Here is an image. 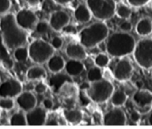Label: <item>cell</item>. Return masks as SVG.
Wrapping results in <instances>:
<instances>
[{"label": "cell", "instance_id": "6da1fadb", "mask_svg": "<svg viewBox=\"0 0 152 129\" xmlns=\"http://www.w3.org/2000/svg\"><path fill=\"white\" fill-rule=\"evenodd\" d=\"M0 32L4 45L10 50L25 46L27 42V31L19 26L16 22L15 14L12 13L8 12L1 17Z\"/></svg>", "mask_w": 152, "mask_h": 129}, {"label": "cell", "instance_id": "7a4b0ae2", "mask_svg": "<svg viewBox=\"0 0 152 129\" xmlns=\"http://www.w3.org/2000/svg\"><path fill=\"white\" fill-rule=\"evenodd\" d=\"M136 43L135 38L130 32L119 31L108 36L105 48L109 56L120 58L133 54Z\"/></svg>", "mask_w": 152, "mask_h": 129}, {"label": "cell", "instance_id": "3957f363", "mask_svg": "<svg viewBox=\"0 0 152 129\" xmlns=\"http://www.w3.org/2000/svg\"><path fill=\"white\" fill-rule=\"evenodd\" d=\"M109 36V29L103 21L96 22L84 28L79 32L80 43L86 49H92L101 44Z\"/></svg>", "mask_w": 152, "mask_h": 129}, {"label": "cell", "instance_id": "277c9868", "mask_svg": "<svg viewBox=\"0 0 152 129\" xmlns=\"http://www.w3.org/2000/svg\"><path fill=\"white\" fill-rule=\"evenodd\" d=\"M114 90V86L110 81L102 78L89 84L87 88L85 89V93L87 97L93 102L102 104L110 100Z\"/></svg>", "mask_w": 152, "mask_h": 129}, {"label": "cell", "instance_id": "5b68a950", "mask_svg": "<svg viewBox=\"0 0 152 129\" xmlns=\"http://www.w3.org/2000/svg\"><path fill=\"white\" fill-rule=\"evenodd\" d=\"M29 59L34 64L43 65L46 64L48 60L55 54V49L50 44L43 39H35L29 44Z\"/></svg>", "mask_w": 152, "mask_h": 129}, {"label": "cell", "instance_id": "8992f818", "mask_svg": "<svg viewBox=\"0 0 152 129\" xmlns=\"http://www.w3.org/2000/svg\"><path fill=\"white\" fill-rule=\"evenodd\" d=\"M134 58L139 67L144 70L152 69V39L145 37L136 43Z\"/></svg>", "mask_w": 152, "mask_h": 129}, {"label": "cell", "instance_id": "52a82bcc", "mask_svg": "<svg viewBox=\"0 0 152 129\" xmlns=\"http://www.w3.org/2000/svg\"><path fill=\"white\" fill-rule=\"evenodd\" d=\"M92 15L100 21H105L115 15L116 3L114 0H86Z\"/></svg>", "mask_w": 152, "mask_h": 129}, {"label": "cell", "instance_id": "ba28073f", "mask_svg": "<svg viewBox=\"0 0 152 129\" xmlns=\"http://www.w3.org/2000/svg\"><path fill=\"white\" fill-rule=\"evenodd\" d=\"M134 73V67L132 64L128 59L120 58L119 61L116 63L114 67L113 75V78L118 81L125 82L131 78Z\"/></svg>", "mask_w": 152, "mask_h": 129}, {"label": "cell", "instance_id": "9c48e42d", "mask_svg": "<svg viewBox=\"0 0 152 129\" xmlns=\"http://www.w3.org/2000/svg\"><path fill=\"white\" fill-rule=\"evenodd\" d=\"M102 123L107 126H124L127 123L126 114L121 108L113 107L104 114Z\"/></svg>", "mask_w": 152, "mask_h": 129}, {"label": "cell", "instance_id": "30bf717a", "mask_svg": "<svg viewBox=\"0 0 152 129\" xmlns=\"http://www.w3.org/2000/svg\"><path fill=\"white\" fill-rule=\"evenodd\" d=\"M16 22L19 26L26 31L34 29L38 21L36 14L28 8H23L15 14Z\"/></svg>", "mask_w": 152, "mask_h": 129}, {"label": "cell", "instance_id": "8fae6325", "mask_svg": "<svg viewBox=\"0 0 152 129\" xmlns=\"http://www.w3.org/2000/svg\"><path fill=\"white\" fill-rule=\"evenodd\" d=\"M23 87L18 80L8 78L0 84V97L16 98L23 91Z\"/></svg>", "mask_w": 152, "mask_h": 129}, {"label": "cell", "instance_id": "7c38bea8", "mask_svg": "<svg viewBox=\"0 0 152 129\" xmlns=\"http://www.w3.org/2000/svg\"><path fill=\"white\" fill-rule=\"evenodd\" d=\"M69 15L66 11L58 10L51 13L49 19V24L51 29L55 32H59L69 24Z\"/></svg>", "mask_w": 152, "mask_h": 129}, {"label": "cell", "instance_id": "4fadbf2b", "mask_svg": "<svg viewBox=\"0 0 152 129\" xmlns=\"http://www.w3.org/2000/svg\"><path fill=\"white\" fill-rule=\"evenodd\" d=\"M27 125L42 126L47 121V112L43 107H35L26 113Z\"/></svg>", "mask_w": 152, "mask_h": 129}, {"label": "cell", "instance_id": "5bb4252c", "mask_svg": "<svg viewBox=\"0 0 152 129\" xmlns=\"http://www.w3.org/2000/svg\"><path fill=\"white\" fill-rule=\"evenodd\" d=\"M15 99L16 103L20 109L26 113L37 107V104L36 96L30 90L23 91Z\"/></svg>", "mask_w": 152, "mask_h": 129}, {"label": "cell", "instance_id": "9a60e30c", "mask_svg": "<svg viewBox=\"0 0 152 129\" xmlns=\"http://www.w3.org/2000/svg\"><path fill=\"white\" fill-rule=\"evenodd\" d=\"M85 49L86 48L80 43H69L66 46L65 53L70 59L84 61L87 57Z\"/></svg>", "mask_w": 152, "mask_h": 129}, {"label": "cell", "instance_id": "2e32d148", "mask_svg": "<svg viewBox=\"0 0 152 129\" xmlns=\"http://www.w3.org/2000/svg\"><path fill=\"white\" fill-rule=\"evenodd\" d=\"M132 102L136 108L152 105V92L145 89H140L133 93Z\"/></svg>", "mask_w": 152, "mask_h": 129}, {"label": "cell", "instance_id": "e0dca14e", "mask_svg": "<svg viewBox=\"0 0 152 129\" xmlns=\"http://www.w3.org/2000/svg\"><path fill=\"white\" fill-rule=\"evenodd\" d=\"M84 68L85 67L82 63V61L69 58L68 61L65 63L64 70L67 75L73 78L80 75L84 72Z\"/></svg>", "mask_w": 152, "mask_h": 129}, {"label": "cell", "instance_id": "ac0fdd59", "mask_svg": "<svg viewBox=\"0 0 152 129\" xmlns=\"http://www.w3.org/2000/svg\"><path fill=\"white\" fill-rule=\"evenodd\" d=\"M74 17L80 23H87L91 20L93 15L86 3H81L74 11Z\"/></svg>", "mask_w": 152, "mask_h": 129}, {"label": "cell", "instance_id": "d6986e66", "mask_svg": "<svg viewBox=\"0 0 152 129\" xmlns=\"http://www.w3.org/2000/svg\"><path fill=\"white\" fill-rule=\"evenodd\" d=\"M72 77H70L66 73H63L60 72L58 73H53V75L49 79V86L52 87V90L55 93H58L60 88L63 84L66 81H71Z\"/></svg>", "mask_w": 152, "mask_h": 129}, {"label": "cell", "instance_id": "ffe728a7", "mask_svg": "<svg viewBox=\"0 0 152 129\" xmlns=\"http://www.w3.org/2000/svg\"><path fill=\"white\" fill-rule=\"evenodd\" d=\"M137 34L142 37L149 36L152 33V20L149 17H142L137 22L135 26Z\"/></svg>", "mask_w": 152, "mask_h": 129}, {"label": "cell", "instance_id": "44dd1931", "mask_svg": "<svg viewBox=\"0 0 152 129\" xmlns=\"http://www.w3.org/2000/svg\"><path fill=\"white\" fill-rule=\"evenodd\" d=\"M66 61H64V58L61 55H55L50 57L46 62L47 68L52 73H58L62 72L64 70Z\"/></svg>", "mask_w": 152, "mask_h": 129}, {"label": "cell", "instance_id": "7402d4cb", "mask_svg": "<svg viewBox=\"0 0 152 129\" xmlns=\"http://www.w3.org/2000/svg\"><path fill=\"white\" fill-rule=\"evenodd\" d=\"M26 78L28 81H39L46 78V71L41 65L31 67L26 72Z\"/></svg>", "mask_w": 152, "mask_h": 129}, {"label": "cell", "instance_id": "603a6c76", "mask_svg": "<svg viewBox=\"0 0 152 129\" xmlns=\"http://www.w3.org/2000/svg\"><path fill=\"white\" fill-rule=\"evenodd\" d=\"M64 117L70 124L78 125L82 122L84 115L79 109H66L64 111Z\"/></svg>", "mask_w": 152, "mask_h": 129}, {"label": "cell", "instance_id": "cb8c5ba5", "mask_svg": "<svg viewBox=\"0 0 152 129\" xmlns=\"http://www.w3.org/2000/svg\"><path fill=\"white\" fill-rule=\"evenodd\" d=\"M58 93L64 98L73 99L77 97L78 94V88L75 84L71 81H66L61 86Z\"/></svg>", "mask_w": 152, "mask_h": 129}, {"label": "cell", "instance_id": "d4e9b609", "mask_svg": "<svg viewBox=\"0 0 152 129\" xmlns=\"http://www.w3.org/2000/svg\"><path fill=\"white\" fill-rule=\"evenodd\" d=\"M127 99H128V96L124 90H114L110 100L113 107L121 108L126 103Z\"/></svg>", "mask_w": 152, "mask_h": 129}, {"label": "cell", "instance_id": "484cf974", "mask_svg": "<svg viewBox=\"0 0 152 129\" xmlns=\"http://www.w3.org/2000/svg\"><path fill=\"white\" fill-rule=\"evenodd\" d=\"M9 123L13 126H26L27 125L26 112L20 110V111L16 112L10 117Z\"/></svg>", "mask_w": 152, "mask_h": 129}, {"label": "cell", "instance_id": "4316f807", "mask_svg": "<svg viewBox=\"0 0 152 129\" xmlns=\"http://www.w3.org/2000/svg\"><path fill=\"white\" fill-rule=\"evenodd\" d=\"M115 14L122 20H128L132 14V10L128 5L123 3L118 4L116 6Z\"/></svg>", "mask_w": 152, "mask_h": 129}, {"label": "cell", "instance_id": "83f0119b", "mask_svg": "<svg viewBox=\"0 0 152 129\" xmlns=\"http://www.w3.org/2000/svg\"><path fill=\"white\" fill-rule=\"evenodd\" d=\"M102 69L94 66L90 68L87 73V79L90 83L97 81L103 78V72Z\"/></svg>", "mask_w": 152, "mask_h": 129}, {"label": "cell", "instance_id": "f1b7e54d", "mask_svg": "<svg viewBox=\"0 0 152 129\" xmlns=\"http://www.w3.org/2000/svg\"><path fill=\"white\" fill-rule=\"evenodd\" d=\"M13 55L17 62H25L29 58L28 49L25 46H19L14 50Z\"/></svg>", "mask_w": 152, "mask_h": 129}, {"label": "cell", "instance_id": "f546056e", "mask_svg": "<svg viewBox=\"0 0 152 129\" xmlns=\"http://www.w3.org/2000/svg\"><path fill=\"white\" fill-rule=\"evenodd\" d=\"M110 56L107 53H99L94 59L95 66L101 69H105L108 67L110 64Z\"/></svg>", "mask_w": 152, "mask_h": 129}, {"label": "cell", "instance_id": "4dcf8cb0", "mask_svg": "<svg viewBox=\"0 0 152 129\" xmlns=\"http://www.w3.org/2000/svg\"><path fill=\"white\" fill-rule=\"evenodd\" d=\"M15 100L14 98L0 97V109L9 111L15 107Z\"/></svg>", "mask_w": 152, "mask_h": 129}, {"label": "cell", "instance_id": "1f68e13d", "mask_svg": "<svg viewBox=\"0 0 152 129\" xmlns=\"http://www.w3.org/2000/svg\"><path fill=\"white\" fill-rule=\"evenodd\" d=\"M49 28L50 26H49V22L46 21V20H40V21H37L34 27V30L37 34L43 35L49 31Z\"/></svg>", "mask_w": 152, "mask_h": 129}, {"label": "cell", "instance_id": "d6a6232c", "mask_svg": "<svg viewBox=\"0 0 152 129\" xmlns=\"http://www.w3.org/2000/svg\"><path fill=\"white\" fill-rule=\"evenodd\" d=\"M11 7V0H0V17L8 13Z\"/></svg>", "mask_w": 152, "mask_h": 129}, {"label": "cell", "instance_id": "836d02e7", "mask_svg": "<svg viewBox=\"0 0 152 129\" xmlns=\"http://www.w3.org/2000/svg\"><path fill=\"white\" fill-rule=\"evenodd\" d=\"M119 30L124 32H131L133 29V25L128 20H123L119 26Z\"/></svg>", "mask_w": 152, "mask_h": 129}, {"label": "cell", "instance_id": "e575fe53", "mask_svg": "<svg viewBox=\"0 0 152 129\" xmlns=\"http://www.w3.org/2000/svg\"><path fill=\"white\" fill-rule=\"evenodd\" d=\"M50 44L55 49V50H58V49H61L62 48L63 45H64V40H63L62 38L58 36L54 37L51 40Z\"/></svg>", "mask_w": 152, "mask_h": 129}, {"label": "cell", "instance_id": "d590c367", "mask_svg": "<svg viewBox=\"0 0 152 129\" xmlns=\"http://www.w3.org/2000/svg\"><path fill=\"white\" fill-rule=\"evenodd\" d=\"M150 0H127L128 5L133 8H141L149 2Z\"/></svg>", "mask_w": 152, "mask_h": 129}, {"label": "cell", "instance_id": "8d00e7d4", "mask_svg": "<svg viewBox=\"0 0 152 129\" xmlns=\"http://www.w3.org/2000/svg\"><path fill=\"white\" fill-rule=\"evenodd\" d=\"M46 90H47V85L42 81L38 82L34 87V91L37 94H43L46 93Z\"/></svg>", "mask_w": 152, "mask_h": 129}, {"label": "cell", "instance_id": "74e56055", "mask_svg": "<svg viewBox=\"0 0 152 129\" xmlns=\"http://www.w3.org/2000/svg\"><path fill=\"white\" fill-rule=\"evenodd\" d=\"M141 114L140 113L137 111V109L133 110L131 113H130V119L131 122L134 123H137L140 121L141 119Z\"/></svg>", "mask_w": 152, "mask_h": 129}, {"label": "cell", "instance_id": "f35d334b", "mask_svg": "<svg viewBox=\"0 0 152 129\" xmlns=\"http://www.w3.org/2000/svg\"><path fill=\"white\" fill-rule=\"evenodd\" d=\"M42 105L46 111H49V110H52L53 108L54 102L52 101V99H49V98H45L42 102Z\"/></svg>", "mask_w": 152, "mask_h": 129}, {"label": "cell", "instance_id": "ab89813d", "mask_svg": "<svg viewBox=\"0 0 152 129\" xmlns=\"http://www.w3.org/2000/svg\"><path fill=\"white\" fill-rule=\"evenodd\" d=\"M136 109L140 113L141 115H144V114H147L150 113V111L152 110V105H145V106L140 107V108H136Z\"/></svg>", "mask_w": 152, "mask_h": 129}, {"label": "cell", "instance_id": "60d3db41", "mask_svg": "<svg viewBox=\"0 0 152 129\" xmlns=\"http://www.w3.org/2000/svg\"><path fill=\"white\" fill-rule=\"evenodd\" d=\"M31 6H37L40 5L44 2V0H25Z\"/></svg>", "mask_w": 152, "mask_h": 129}, {"label": "cell", "instance_id": "b9f144b4", "mask_svg": "<svg viewBox=\"0 0 152 129\" xmlns=\"http://www.w3.org/2000/svg\"><path fill=\"white\" fill-rule=\"evenodd\" d=\"M55 4L59 5H66L72 2L74 0H52Z\"/></svg>", "mask_w": 152, "mask_h": 129}, {"label": "cell", "instance_id": "7bdbcfd3", "mask_svg": "<svg viewBox=\"0 0 152 129\" xmlns=\"http://www.w3.org/2000/svg\"><path fill=\"white\" fill-rule=\"evenodd\" d=\"M148 124L150 125H152V110L150 111L148 114Z\"/></svg>", "mask_w": 152, "mask_h": 129}, {"label": "cell", "instance_id": "ee69618b", "mask_svg": "<svg viewBox=\"0 0 152 129\" xmlns=\"http://www.w3.org/2000/svg\"><path fill=\"white\" fill-rule=\"evenodd\" d=\"M0 117H1V109H0Z\"/></svg>", "mask_w": 152, "mask_h": 129}, {"label": "cell", "instance_id": "f6af8a7d", "mask_svg": "<svg viewBox=\"0 0 152 129\" xmlns=\"http://www.w3.org/2000/svg\"><path fill=\"white\" fill-rule=\"evenodd\" d=\"M151 82H152V75H151Z\"/></svg>", "mask_w": 152, "mask_h": 129}]
</instances>
